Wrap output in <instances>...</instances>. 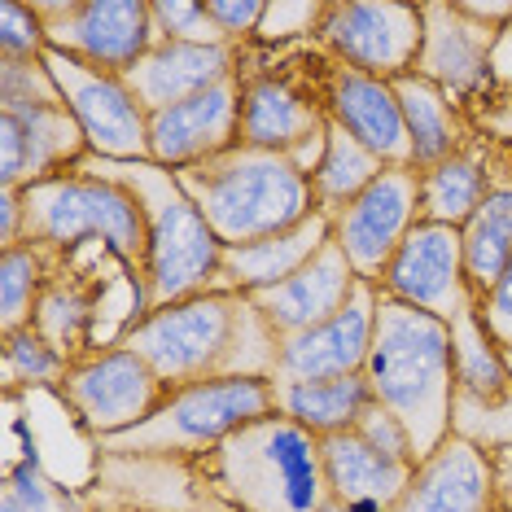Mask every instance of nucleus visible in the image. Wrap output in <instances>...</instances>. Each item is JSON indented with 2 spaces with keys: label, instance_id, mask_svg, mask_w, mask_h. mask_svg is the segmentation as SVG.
Instances as JSON below:
<instances>
[{
  "label": "nucleus",
  "instance_id": "obj_1",
  "mask_svg": "<svg viewBox=\"0 0 512 512\" xmlns=\"http://www.w3.org/2000/svg\"><path fill=\"white\" fill-rule=\"evenodd\" d=\"M364 377L372 399L407 425L416 456H434L447 438L451 381H456L451 320H438L394 298L381 302Z\"/></svg>",
  "mask_w": 512,
  "mask_h": 512
},
{
  "label": "nucleus",
  "instance_id": "obj_2",
  "mask_svg": "<svg viewBox=\"0 0 512 512\" xmlns=\"http://www.w3.org/2000/svg\"><path fill=\"white\" fill-rule=\"evenodd\" d=\"M180 184L202 206L224 246H254V241L281 237L316 215L311 176L285 154L232 149V154L206 158L193 171H180Z\"/></svg>",
  "mask_w": 512,
  "mask_h": 512
},
{
  "label": "nucleus",
  "instance_id": "obj_3",
  "mask_svg": "<svg viewBox=\"0 0 512 512\" xmlns=\"http://www.w3.org/2000/svg\"><path fill=\"white\" fill-rule=\"evenodd\" d=\"M106 180L123 184L127 193L141 202L145 232H149V285L162 302L193 298L211 276L224 267V241L215 237L211 219L189 197L180 176L162 171L158 162H132V167H114Z\"/></svg>",
  "mask_w": 512,
  "mask_h": 512
},
{
  "label": "nucleus",
  "instance_id": "obj_4",
  "mask_svg": "<svg viewBox=\"0 0 512 512\" xmlns=\"http://www.w3.org/2000/svg\"><path fill=\"white\" fill-rule=\"evenodd\" d=\"M224 473L254 512H324L320 442L298 421H254L224 438Z\"/></svg>",
  "mask_w": 512,
  "mask_h": 512
},
{
  "label": "nucleus",
  "instance_id": "obj_5",
  "mask_svg": "<svg viewBox=\"0 0 512 512\" xmlns=\"http://www.w3.org/2000/svg\"><path fill=\"white\" fill-rule=\"evenodd\" d=\"M22 219H27V241L36 237L44 246H75L84 237H101L119 259H136L149 250L141 202L114 180H31L22 189Z\"/></svg>",
  "mask_w": 512,
  "mask_h": 512
},
{
  "label": "nucleus",
  "instance_id": "obj_6",
  "mask_svg": "<svg viewBox=\"0 0 512 512\" xmlns=\"http://www.w3.org/2000/svg\"><path fill=\"white\" fill-rule=\"evenodd\" d=\"M44 71H49L62 106L71 110L75 127L97 154L110 158H149V110L136 101L123 75L97 71V66L79 62L75 53L44 49L40 53Z\"/></svg>",
  "mask_w": 512,
  "mask_h": 512
},
{
  "label": "nucleus",
  "instance_id": "obj_7",
  "mask_svg": "<svg viewBox=\"0 0 512 512\" xmlns=\"http://www.w3.org/2000/svg\"><path fill=\"white\" fill-rule=\"evenodd\" d=\"M237 311H246L228 294H193L184 302H167L145 324H136L127 351H136L158 381H193L228 359Z\"/></svg>",
  "mask_w": 512,
  "mask_h": 512
},
{
  "label": "nucleus",
  "instance_id": "obj_8",
  "mask_svg": "<svg viewBox=\"0 0 512 512\" xmlns=\"http://www.w3.org/2000/svg\"><path fill=\"white\" fill-rule=\"evenodd\" d=\"M272 407V386L254 372H232V377H211L184 386L167 407H158L154 416L123 434L127 447L136 442H219L237 429L263 421Z\"/></svg>",
  "mask_w": 512,
  "mask_h": 512
},
{
  "label": "nucleus",
  "instance_id": "obj_9",
  "mask_svg": "<svg viewBox=\"0 0 512 512\" xmlns=\"http://www.w3.org/2000/svg\"><path fill=\"white\" fill-rule=\"evenodd\" d=\"M40 18H62V22H44L53 49L75 53L79 62L97 66V71H110V75H127L158 40L154 9L141 5V0L44 5Z\"/></svg>",
  "mask_w": 512,
  "mask_h": 512
},
{
  "label": "nucleus",
  "instance_id": "obj_10",
  "mask_svg": "<svg viewBox=\"0 0 512 512\" xmlns=\"http://www.w3.org/2000/svg\"><path fill=\"white\" fill-rule=\"evenodd\" d=\"M416 202H421V180L412 176V167H386L351 206L337 211L333 241L351 259L359 281H372L377 272H386L394 250L412 232Z\"/></svg>",
  "mask_w": 512,
  "mask_h": 512
},
{
  "label": "nucleus",
  "instance_id": "obj_11",
  "mask_svg": "<svg viewBox=\"0 0 512 512\" xmlns=\"http://www.w3.org/2000/svg\"><path fill=\"white\" fill-rule=\"evenodd\" d=\"M381 281H386L394 302L421 307L438 320H456L460 311H469L460 228L429 224V219L412 224L403 246L394 250V259L386 263V272H381Z\"/></svg>",
  "mask_w": 512,
  "mask_h": 512
},
{
  "label": "nucleus",
  "instance_id": "obj_12",
  "mask_svg": "<svg viewBox=\"0 0 512 512\" xmlns=\"http://www.w3.org/2000/svg\"><path fill=\"white\" fill-rule=\"evenodd\" d=\"M320 31L351 71L399 79L421 57L425 18L407 5H333L324 9Z\"/></svg>",
  "mask_w": 512,
  "mask_h": 512
},
{
  "label": "nucleus",
  "instance_id": "obj_13",
  "mask_svg": "<svg viewBox=\"0 0 512 512\" xmlns=\"http://www.w3.org/2000/svg\"><path fill=\"white\" fill-rule=\"evenodd\" d=\"M377 307L372 285L359 281L351 302L337 311L333 320L316 324L307 333H294L281 342L276 368L289 381H333V377H355L368 364L372 333H377Z\"/></svg>",
  "mask_w": 512,
  "mask_h": 512
},
{
  "label": "nucleus",
  "instance_id": "obj_14",
  "mask_svg": "<svg viewBox=\"0 0 512 512\" xmlns=\"http://www.w3.org/2000/svg\"><path fill=\"white\" fill-rule=\"evenodd\" d=\"M66 394L101 434L119 438L136 421H149L158 403V372L136 351H110L66 377Z\"/></svg>",
  "mask_w": 512,
  "mask_h": 512
},
{
  "label": "nucleus",
  "instance_id": "obj_15",
  "mask_svg": "<svg viewBox=\"0 0 512 512\" xmlns=\"http://www.w3.org/2000/svg\"><path fill=\"white\" fill-rule=\"evenodd\" d=\"M232 132H241V101L232 84L206 88L176 106L149 114V158L158 167H184L228 154Z\"/></svg>",
  "mask_w": 512,
  "mask_h": 512
},
{
  "label": "nucleus",
  "instance_id": "obj_16",
  "mask_svg": "<svg viewBox=\"0 0 512 512\" xmlns=\"http://www.w3.org/2000/svg\"><path fill=\"white\" fill-rule=\"evenodd\" d=\"M359 285L351 259L342 254L337 241H329L316 259H311L302 272H294L289 281L263 289V294H254V311L272 324L276 333L294 337V333H307L316 329V324L333 320L337 311L351 302Z\"/></svg>",
  "mask_w": 512,
  "mask_h": 512
},
{
  "label": "nucleus",
  "instance_id": "obj_17",
  "mask_svg": "<svg viewBox=\"0 0 512 512\" xmlns=\"http://www.w3.org/2000/svg\"><path fill=\"white\" fill-rule=\"evenodd\" d=\"M333 119L351 141H359L377 162L390 167H412V145H407V123L399 110L390 79L342 71L333 84Z\"/></svg>",
  "mask_w": 512,
  "mask_h": 512
},
{
  "label": "nucleus",
  "instance_id": "obj_18",
  "mask_svg": "<svg viewBox=\"0 0 512 512\" xmlns=\"http://www.w3.org/2000/svg\"><path fill=\"white\" fill-rule=\"evenodd\" d=\"M123 79L136 92V101L154 114L162 106H176L184 97H197L206 88L228 84V49L224 44L162 40Z\"/></svg>",
  "mask_w": 512,
  "mask_h": 512
},
{
  "label": "nucleus",
  "instance_id": "obj_19",
  "mask_svg": "<svg viewBox=\"0 0 512 512\" xmlns=\"http://www.w3.org/2000/svg\"><path fill=\"white\" fill-rule=\"evenodd\" d=\"M491 473L469 442H442L421 469L412 473L394 512H486Z\"/></svg>",
  "mask_w": 512,
  "mask_h": 512
},
{
  "label": "nucleus",
  "instance_id": "obj_20",
  "mask_svg": "<svg viewBox=\"0 0 512 512\" xmlns=\"http://www.w3.org/2000/svg\"><path fill=\"white\" fill-rule=\"evenodd\" d=\"M320 460H324V482L333 486V495L342 504H359V499H377V504H399L412 469L399 456H386L381 447L346 429V434H329L320 442Z\"/></svg>",
  "mask_w": 512,
  "mask_h": 512
},
{
  "label": "nucleus",
  "instance_id": "obj_21",
  "mask_svg": "<svg viewBox=\"0 0 512 512\" xmlns=\"http://www.w3.org/2000/svg\"><path fill=\"white\" fill-rule=\"evenodd\" d=\"M316 110L298 97L281 79H254L241 92V141L246 149H263V154H285L302 162V149L311 141H324L316 132Z\"/></svg>",
  "mask_w": 512,
  "mask_h": 512
},
{
  "label": "nucleus",
  "instance_id": "obj_22",
  "mask_svg": "<svg viewBox=\"0 0 512 512\" xmlns=\"http://www.w3.org/2000/svg\"><path fill=\"white\" fill-rule=\"evenodd\" d=\"M329 228H333V215L329 211H316L311 219H302L298 228L281 232V237L254 241V246H224V272L241 289H250V294H263V289L289 281V276L302 272V267L316 259V254L333 241Z\"/></svg>",
  "mask_w": 512,
  "mask_h": 512
},
{
  "label": "nucleus",
  "instance_id": "obj_23",
  "mask_svg": "<svg viewBox=\"0 0 512 512\" xmlns=\"http://www.w3.org/2000/svg\"><path fill=\"white\" fill-rule=\"evenodd\" d=\"M425 40H421V71L447 88H469L486 75V40L482 27L460 22V9H425Z\"/></svg>",
  "mask_w": 512,
  "mask_h": 512
},
{
  "label": "nucleus",
  "instance_id": "obj_24",
  "mask_svg": "<svg viewBox=\"0 0 512 512\" xmlns=\"http://www.w3.org/2000/svg\"><path fill=\"white\" fill-rule=\"evenodd\" d=\"M281 403L302 429L329 438L355 429L377 399H372L368 377L355 372V377H333V381H285Z\"/></svg>",
  "mask_w": 512,
  "mask_h": 512
},
{
  "label": "nucleus",
  "instance_id": "obj_25",
  "mask_svg": "<svg viewBox=\"0 0 512 512\" xmlns=\"http://www.w3.org/2000/svg\"><path fill=\"white\" fill-rule=\"evenodd\" d=\"M460 246H464V281L477 294H491L495 281L504 276V267L512 263V189L486 193L482 211L460 228Z\"/></svg>",
  "mask_w": 512,
  "mask_h": 512
},
{
  "label": "nucleus",
  "instance_id": "obj_26",
  "mask_svg": "<svg viewBox=\"0 0 512 512\" xmlns=\"http://www.w3.org/2000/svg\"><path fill=\"white\" fill-rule=\"evenodd\" d=\"M394 97H399L403 123H407V145H412V167H438L442 158H451L456 149V127H451L447 101L429 84L425 75H399L390 79Z\"/></svg>",
  "mask_w": 512,
  "mask_h": 512
},
{
  "label": "nucleus",
  "instance_id": "obj_27",
  "mask_svg": "<svg viewBox=\"0 0 512 512\" xmlns=\"http://www.w3.org/2000/svg\"><path fill=\"white\" fill-rule=\"evenodd\" d=\"M381 171L386 167L333 123L329 132H324L320 162H316V171H311V189H316V197L324 202V211L333 215V211H342V206H351Z\"/></svg>",
  "mask_w": 512,
  "mask_h": 512
},
{
  "label": "nucleus",
  "instance_id": "obj_28",
  "mask_svg": "<svg viewBox=\"0 0 512 512\" xmlns=\"http://www.w3.org/2000/svg\"><path fill=\"white\" fill-rule=\"evenodd\" d=\"M482 202H486V176L473 158L451 154L421 176V211L429 224L464 228L482 211Z\"/></svg>",
  "mask_w": 512,
  "mask_h": 512
},
{
  "label": "nucleus",
  "instance_id": "obj_29",
  "mask_svg": "<svg viewBox=\"0 0 512 512\" xmlns=\"http://www.w3.org/2000/svg\"><path fill=\"white\" fill-rule=\"evenodd\" d=\"M451 355H456V381L477 399H499L508 390V364L504 351H495L486 324H477L473 311H460L451 320Z\"/></svg>",
  "mask_w": 512,
  "mask_h": 512
},
{
  "label": "nucleus",
  "instance_id": "obj_30",
  "mask_svg": "<svg viewBox=\"0 0 512 512\" xmlns=\"http://www.w3.org/2000/svg\"><path fill=\"white\" fill-rule=\"evenodd\" d=\"M40 285V250L31 246H9L5 250V267H0V307H5V329L18 333V324L27 320L31 298Z\"/></svg>",
  "mask_w": 512,
  "mask_h": 512
},
{
  "label": "nucleus",
  "instance_id": "obj_31",
  "mask_svg": "<svg viewBox=\"0 0 512 512\" xmlns=\"http://www.w3.org/2000/svg\"><path fill=\"white\" fill-rule=\"evenodd\" d=\"M44 40H49V27H44L40 9L14 5V0L0 9V49H5V62H31L36 53L49 49Z\"/></svg>",
  "mask_w": 512,
  "mask_h": 512
},
{
  "label": "nucleus",
  "instance_id": "obj_32",
  "mask_svg": "<svg viewBox=\"0 0 512 512\" xmlns=\"http://www.w3.org/2000/svg\"><path fill=\"white\" fill-rule=\"evenodd\" d=\"M154 9V27L162 40H184V44H219L224 36L215 31L206 5H193V0H162Z\"/></svg>",
  "mask_w": 512,
  "mask_h": 512
},
{
  "label": "nucleus",
  "instance_id": "obj_33",
  "mask_svg": "<svg viewBox=\"0 0 512 512\" xmlns=\"http://www.w3.org/2000/svg\"><path fill=\"white\" fill-rule=\"evenodd\" d=\"M62 368V355L49 337H36V333H9V372H22V377L40 381V377H53Z\"/></svg>",
  "mask_w": 512,
  "mask_h": 512
},
{
  "label": "nucleus",
  "instance_id": "obj_34",
  "mask_svg": "<svg viewBox=\"0 0 512 512\" xmlns=\"http://www.w3.org/2000/svg\"><path fill=\"white\" fill-rule=\"evenodd\" d=\"M482 324H486V333H491V342L499 351H508L512 346V263L504 267V276L495 281L491 294H486Z\"/></svg>",
  "mask_w": 512,
  "mask_h": 512
},
{
  "label": "nucleus",
  "instance_id": "obj_35",
  "mask_svg": "<svg viewBox=\"0 0 512 512\" xmlns=\"http://www.w3.org/2000/svg\"><path fill=\"white\" fill-rule=\"evenodd\" d=\"M206 14H211L219 36H241L267 18V5L263 0H206Z\"/></svg>",
  "mask_w": 512,
  "mask_h": 512
},
{
  "label": "nucleus",
  "instance_id": "obj_36",
  "mask_svg": "<svg viewBox=\"0 0 512 512\" xmlns=\"http://www.w3.org/2000/svg\"><path fill=\"white\" fill-rule=\"evenodd\" d=\"M9 495L18 499L27 512H49V491L40 482V456H36V442H27V460L9 473Z\"/></svg>",
  "mask_w": 512,
  "mask_h": 512
},
{
  "label": "nucleus",
  "instance_id": "obj_37",
  "mask_svg": "<svg viewBox=\"0 0 512 512\" xmlns=\"http://www.w3.org/2000/svg\"><path fill=\"white\" fill-rule=\"evenodd\" d=\"M346 512H386V504H377V499H359V504H346Z\"/></svg>",
  "mask_w": 512,
  "mask_h": 512
},
{
  "label": "nucleus",
  "instance_id": "obj_38",
  "mask_svg": "<svg viewBox=\"0 0 512 512\" xmlns=\"http://www.w3.org/2000/svg\"><path fill=\"white\" fill-rule=\"evenodd\" d=\"M0 512H27V508H22V504H18V499H14V495H9V491H5V499H0Z\"/></svg>",
  "mask_w": 512,
  "mask_h": 512
},
{
  "label": "nucleus",
  "instance_id": "obj_39",
  "mask_svg": "<svg viewBox=\"0 0 512 512\" xmlns=\"http://www.w3.org/2000/svg\"><path fill=\"white\" fill-rule=\"evenodd\" d=\"M504 364H508V372H512V346H508V351H504Z\"/></svg>",
  "mask_w": 512,
  "mask_h": 512
},
{
  "label": "nucleus",
  "instance_id": "obj_40",
  "mask_svg": "<svg viewBox=\"0 0 512 512\" xmlns=\"http://www.w3.org/2000/svg\"><path fill=\"white\" fill-rule=\"evenodd\" d=\"M324 512H346V508H337V504H329V508H324Z\"/></svg>",
  "mask_w": 512,
  "mask_h": 512
}]
</instances>
